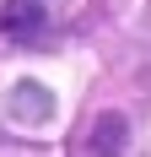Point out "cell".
<instances>
[{"mask_svg":"<svg viewBox=\"0 0 151 157\" xmlns=\"http://www.w3.org/2000/svg\"><path fill=\"white\" fill-rule=\"evenodd\" d=\"M97 152H124V119L119 114H103V119H97Z\"/></svg>","mask_w":151,"mask_h":157,"instance_id":"cell-3","label":"cell"},{"mask_svg":"<svg viewBox=\"0 0 151 157\" xmlns=\"http://www.w3.org/2000/svg\"><path fill=\"white\" fill-rule=\"evenodd\" d=\"M43 27V11H38V6H22V0H16V6H6V33H16V38H22V33H38Z\"/></svg>","mask_w":151,"mask_h":157,"instance_id":"cell-2","label":"cell"},{"mask_svg":"<svg viewBox=\"0 0 151 157\" xmlns=\"http://www.w3.org/2000/svg\"><path fill=\"white\" fill-rule=\"evenodd\" d=\"M49 114H54V98L38 87V81H22L11 92V119H27V125H43Z\"/></svg>","mask_w":151,"mask_h":157,"instance_id":"cell-1","label":"cell"}]
</instances>
